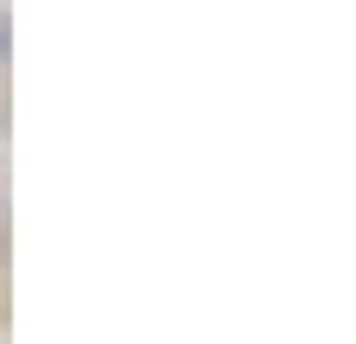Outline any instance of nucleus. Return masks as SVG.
<instances>
[]
</instances>
